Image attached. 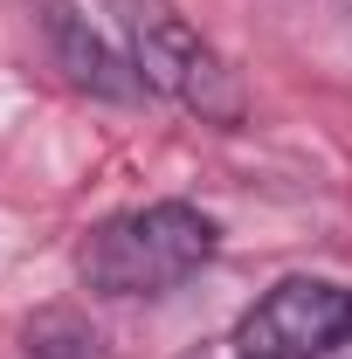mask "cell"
<instances>
[{"label": "cell", "mask_w": 352, "mask_h": 359, "mask_svg": "<svg viewBox=\"0 0 352 359\" xmlns=\"http://www.w3.org/2000/svg\"><path fill=\"white\" fill-rule=\"evenodd\" d=\"M221 228L194 201H145L97 222L76 249V276L97 297H166L215 263Z\"/></svg>", "instance_id": "cell-1"}, {"label": "cell", "mask_w": 352, "mask_h": 359, "mask_svg": "<svg viewBox=\"0 0 352 359\" xmlns=\"http://www.w3.org/2000/svg\"><path fill=\"white\" fill-rule=\"evenodd\" d=\"M111 28H118V48L132 55L138 83L173 97L187 118L215 125V132H242L249 125V90L228 69L221 55L173 0H104Z\"/></svg>", "instance_id": "cell-2"}, {"label": "cell", "mask_w": 352, "mask_h": 359, "mask_svg": "<svg viewBox=\"0 0 352 359\" xmlns=\"http://www.w3.org/2000/svg\"><path fill=\"white\" fill-rule=\"evenodd\" d=\"M235 359H325L352 346V283L339 276H276L235 318Z\"/></svg>", "instance_id": "cell-3"}, {"label": "cell", "mask_w": 352, "mask_h": 359, "mask_svg": "<svg viewBox=\"0 0 352 359\" xmlns=\"http://www.w3.org/2000/svg\"><path fill=\"white\" fill-rule=\"evenodd\" d=\"M42 28H48V48H55V62L69 69V83H76V90L111 97V104L145 97V83H138V69H132V55H125L118 42H104V35L90 28L69 0H42Z\"/></svg>", "instance_id": "cell-4"}, {"label": "cell", "mask_w": 352, "mask_h": 359, "mask_svg": "<svg viewBox=\"0 0 352 359\" xmlns=\"http://www.w3.org/2000/svg\"><path fill=\"white\" fill-rule=\"evenodd\" d=\"M21 359H97V339L76 311H42L21 339Z\"/></svg>", "instance_id": "cell-5"}, {"label": "cell", "mask_w": 352, "mask_h": 359, "mask_svg": "<svg viewBox=\"0 0 352 359\" xmlns=\"http://www.w3.org/2000/svg\"><path fill=\"white\" fill-rule=\"evenodd\" d=\"M339 7H346V14H352V0H339Z\"/></svg>", "instance_id": "cell-6"}]
</instances>
